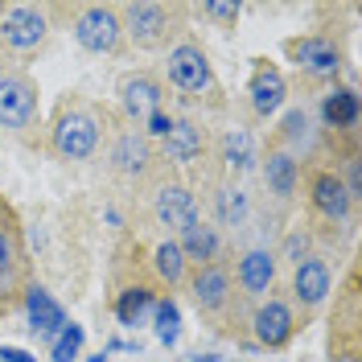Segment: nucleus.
<instances>
[{
	"mask_svg": "<svg viewBox=\"0 0 362 362\" xmlns=\"http://www.w3.org/2000/svg\"><path fill=\"white\" fill-rule=\"evenodd\" d=\"M157 218L165 226H177L185 230L189 223H198V206H194V194L185 185H165L157 194Z\"/></svg>",
	"mask_w": 362,
	"mask_h": 362,
	"instance_id": "obj_7",
	"label": "nucleus"
},
{
	"mask_svg": "<svg viewBox=\"0 0 362 362\" xmlns=\"http://www.w3.org/2000/svg\"><path fill=\"white\" fill-rule=\"evenodd\" d=\"M296 62L305 70H313V74H338L341 66V54L334 42H325V37H305V42L293 45Z\"/></svg>",
	"mask_w": 362,
	"mask_h": 362,
	"instance_id": "obj_9",
	"label": "nucleus"
},
{
	"mask_svg": "<svg viewBox=\"0 0 362 362\" xmlns=\"http://www.w3.org/2000/svg\"><path fill=\"white\" fill-rule=\"evenodd\" d=\"M157 300L148 288H128V293L119 296V305H115V317H119V325H140V317L148 313Z\"/></svg>",
	"mask_w": 362,
	"mask_h": 362,
	"instance_id": "obj_20",
	"label": "nucleus"
},
{
	"mask_svg": "<svg viewBox=\"0 0 362 362\" xmlns=\"http://www.w3.org/2000/svg\"><path fill=\"white\" fill-rule=\"evenodd\" d=\"M95 144H99V124L90 119L87 112H66L58 119V128H54V148L70 160H83L95 153Z\"/></svg>",
	"mask_w": 362,
	"mask_h": 362,
	"instance_id": "obj_2",
	"label": "nucleus"
},
{
	"mask_svg": "<svg viewBox=\"0 0 362 362\" xmlns=\"http://www.w3.org/2000/svg\"><path fill=\"white\" fill-rule=\"evenodd\" d=\"M325 119L329 124H354L358 119V95L354 90H334L325 99Z\"/></svg>",
	"mask_w": 362,
	"mask_h": 362,
	"instance_id": "obj_21",
	"label": "nucleus"
},
{
	"mask_svg": "<svg viewBox=\"0 0 362 362\" xmlns=\"http://www.w3.org/2000/svg\"><path fill=\"white\" fill-rule=\"evenodd\" d=\"M226 160L230 165H251V140H247V132H230L226 136Z\"/></svg>",
	"mask_w": 362,
	"mask_h": 362,
	"instance_id": "obj_27",
	"label": "nucleus"
},
{
	"mask_svg": "<svg viewBox=\"0 0 362 362\" xmlns=\"http://www.w3.org/2000/svg\"><path fill=\"white\" fill-rule=\"evenodd\" d=\"M33 115V87L25 78H0V124L25 128Z\"/></svg>",
	"mask_w": 362,
	"mask_h": 362,
	"instance_id": "obj_6",
	"label": "nucleus"
},
{
	"mask_svg": "<svg viewBox=\"0 0 362 362\" xmlns=\"http://www.w3.org/2000/svg\"><path fill=\"white\" fill-rule=\"evenodd\" d=\"M255 338L264 341V346H284V341L293 338V313H288V305L268 300L255 313Z\"/></svg>",
	"mask_w": 362,
	"mask_h": 362,
	"instance_id": "obj_8",
	"label": "nucleus"
},
{
	"mask_svg": "<svg viewBox=\"0 0 362 362\" xmlns=\"http://www.w3.org/2000/svg\"><path fill=\"white\" fill-rule=\"evenodd\" d=\"M272 276H276V259L268 251H247L239 259V284L247 293H268L272 288Z\"/></svg>",
	"mask_w": 362,
	"mask_h": 362,
	"instance_id": "obj_15",
	"label": "nucleus"
},
{
	"mask_svg": "<svg viewBox=\"0 0 362 362\" xmlns=\"http://www.w3.org/2000/svg\"><path fill=\"white\" fill-rule=\"evenodd\" d=\"M202 153V136H198V128L194 124H173L169 128V136H165V157L169 160H194Z\"/></svg>",
	"mask_w": 362,
	"mask_h": 362,
	"instance_id": "obj_17",
	"label": "nucleus"
},
{
	"mask_svg": "<svg viewBox=\"0 0 362 362\" xmlns=\"http://www.w3.org/2000/svg\"><path fill=\"white\" fill-rule=\"evenodd\" d=\"M226 293H230V280H226L223 268L206 264V268L194 276V300H198L202 309H223V305H226Z\"/></svg>",
	"mask_w": 362,
	"mask_h": 362,
	"instance_id": "obj_14",
	"label": "nucleus"
},
{
	"mask_svg": "<svg viewBox=\"0 0 362 362\" xmlns=\"http://www.w3.org/2000/svg\"><path fill=\"white\" fill-rule=\"evenodd\" d=\"M153 313H157V338L165 341V346H173L181 334V313H177V305L173 300H157L153 305Z\"/></svg>",
	"mask_w": 362,
	"mask_h": 362,
	"instance_id": "obj_23",
	"label": "nucleus"
},
{
	"mask_svg": "<svg viewBox=\"0 0 362 362\" xmlns=\"http://www.w3.org/2000/svg\"><path fill=\"white\" fill-rule=\"evenodd\" d=\"M124 21H128V33H132L136 45H157L169 29V13L160 4H128Z\"/></svg>",
	"mask_w": 362,
	"mask_h": 362,
	"instance_id": "obj_5",
	"label": "nucleus"
},
{
	"mask_svg": "<svg viewBox=\"0 0 362 362\" xmlns=\"http://www.w3.org/2000/svg\"><path fill=\"white\" fill-rule=\"evenodd\" d=\"M206 13H210V17H218V21H239V4H214V0H210V4H206Z\"/></svg>",
	"mask_w": 362,
	"mask_h": 362,
	"instance_id": "obj_28",
	"label": "nucleus"
},
{
	"mask_svg": "<svg viewBox=\"0 0 362 362\" xmlns=\"http://www.w3.org/2000/svg\"><path fill=\"white\" fill-rule=\"evenodd\" d=\"M8 264H13V247H8V239L0 235V276L8 272Z\"/></svg>",
	"mask_w": 362,
	"mask_h": 362,
	"instance_id": "obj_31",
	"label": "nucleus"
},
{
	"mask_svg": "<svg viewBox=\"0 0 362 362\" xmlns=\"http://www.w3.org/2000/svg\"><path fill=\"white\" fill-rule=\"evenodd\" d=\"M350 202H354V198L346 194L341 177H334V173H317L313 177V206L321 210V214H329V218H346Z\"/></svg>",
	"mask_w": 362,
	"mask_h": 362,
	"instance_id": "obj_12",
	"label": "nucleus"
},
{
	"mask_svg": "<svg viewBox=\"0 0 362 362\" xmlns=\"http://www.w3.org/2000/svg\"><path fill=\"white\" fill-rule=\"evenodd\" d=\"M157 272L165 280H181V272H185V255H181L177 243H160L157 247Z\"/></svg>",
	"mask_w": 362,
	"mask_h": 362,
	"instance_id": "obj_25",
	"label": "nucleus"
},
{
	"mask_svg": "<svg viewBox=\"0 0 362 362\" xmlns=\"http://www.w3.org/2000/svg\"><path fill=\"white\" fill-rule=\"evenodd\" d=\"M169 78H173L181 90H206L210 83H214L206 54L198 49V45H189V42H181V45L169 49Z\"/></svg>",
	"mask_w": 362,
	"mask_h": 362,
	"instance_id": "obj_3",
	"label": "nucleus"
},
{
	"mask_svg": "<svg viewBox=\"0 0 362 362\" xmlns=\"http://www.w3.org/2000/svg\"><path fill=\"white\" fill-rule=\"evenodd\" d=\"M0 362H33V354L29 350H17V346H4L0 350Z\"/></svg>",
	"mask_w": 362,
	"mask_h": 362,
	"instance_id": "obj_30",
	"label": "nucleus"
},
{
	"mask_svg": "<svg viewBox=\"0 0 362 362\" xmlns=\"http://www.w3.org/2000/svg\"><path fill=\"white\" fill-rule=\"evenodd\" d=\"M119 95H124V107L132 115H153L160 103V87L153 78H124Z\"/></svg>",
	"mask_w": 362,
	"mask_h": 362,
	"instance_id": "obj_16",
	"label": "nucleus"
},
{
	"mask_svg": "<svg viewBox=\"0 0 362 362\" xmlns=\"http://www.w3.org/2000/svg\"><path fill=\"white\" fill-rule=\"evenodd\" d=\"M264 173H268V185L276 194H293L296 189V160L288 153H272L268 165H264Z\"/></svg>",
	"mask_w": 362,
	"mask_h": 362,
	"instance_id": "obj_19",
	"label": "nucleus"
},
{
	"mask_svg": "<svg viewBox=\"0 0 362 362\" xmlns=\"http://www.w3.org/2000/svg\"><path fill=\"white\" fill-rule=\"evenodd\" d=\"M218 214H223V223H239V218L247 214L243 194H239V189H223V194H218Z\"/></svg>",
	"mask_w": 362,
	"mask_h": 362,
	"instance_id": "obj_26",
	"label": "nucleus"
},
{
	"mask_svg": "<svg viewBox=\"0 0 362 362\" xmlns=\"http://www.w3.org/2000/svg\"><path fill=\"white\" fill-rule=\"evenodd\" d=\"M90 362H107V358H103V354H99V358H90Z\"/></svg>",
	"mask_w": 362,
	"mask_h": 362,
	"instance_id": "obj_34",
	"label": "nucleus"
},
{
	"mask_svg": "<svg viewBox=\"0 0 362 362\" xmlns=\"http://www.w3.org/2000/svg\"><path fill=\"white\" fill-rule=\"evenodd\" d=\"M169 128H173V119H169L165 112L148 115V132H153V136H160V140H165V136H169Z\"/></svg>",
	"mask_w": 362,
	"mask_h": 362,
	"instance_id": "obj_29",
	"label": "nucleus"
},
{
	"mask_svg": "<svg viewBox=\"0 0 362 362\" xmlns=\"http://www.w3.org/2000/svg\"><path fill=\"white\" fill-rule=\"evenodd\" d=\"M144 160H148V148H144V140H136V136H124V140L115 144V165H119L124 173H140V169H144Z\"/></svg>",
	"mask_w": 362,
	"mask_h": 362,
	"instance_id": "obj_22",
	"label": "nucleus"
},
{
	"mask_svg": "<svg viewBox=\"0 0 362 362\" xmlns=\"http://www.w3.org/2000/svg\"><path fill=\"white\" fill-rule=\"evenodd\" d=\"M293 288H296L300 300L321 305V300L329 296V268H325L321 259H300V264H296V276H293Z\"/></svg>",
	"mask_w": 362,
	"mask_h": 362,
	"instance_id": "obj_11",
	"label": "nucleus"
},
{
	"mask_svg": "<svg viewBox=\"0 0 362 362\" xmlns=\"http://www.w3.org/2000/svg\"><path fill=\"white\" fill-rule=\"evenodd\" d=\"M119 17H115L112 8H103V4H90V8H83L78 13V21H74V37H78V45L83 49H90V54H107V49H115V42H119Z\"/></svg>",
	"mask_w": 362,
	"mask_h": 362,
	"instance_id": "obj_1",
	"label": "nucleus"
},
{
	"mask_svg": "<svg viewBox=\"0 0 362 362\" xmlns=\"http://www.w3.org/2000/svg\"><path fill=\"white\" fill-rule=\"evenodd\" d=\"M194 362H214V358H210V354H206V358H194Z\"/></svg>",
	"mask_w": 362,
	"mask_h": 362,
	"instance_id": "obj_33",
	"label": "nucleus"
},
{
	"mask_svg": "<svg viewBox=\"0 0 362 362\" xmlns=\"http://www.w3.org/2000/svg\"><path fill=\"white\" fill-rule=\"evenodd\" d=\"M334 362H354V358H350V354H338V358H334Z\"/></svg>",
	"mask_w": 362,
	"mask_h": 362,
	"instance_id": "obj_32",
	"label": "nucleus"
},
{
	"mask_svg": "<svg viewBox=\"0 0 362 362\" xmlns=\"http://www.w3.org/2000/svg\"><path fill=\"white\" fill-rule=\"evenodd\" d=\"M25 305H29V321H33L37 334H62V329H66V313H62L58 300H49V293L33 288Z\"/></svg>",
	"mask_w": 362,
	"mask_h": 362,
	"instance_id": "obj_13",
	"label": "nucleus"
},
{
	"mask_svg": "<svg viewBox=\"0 0 362 362\" xmlns=\"http://www.w3.org/2000/svg\"><path fill=\"white\" fill-rule=\"evenodd\" d=\"M181 255H189V259H214V251H218V239H214V230L202 223H189L181 230Z\"/></svg>",
	"mask_w": 362,
	"mask_h": 362,
	"instance_id": "obj_18",
	"label": "nucleus"
},
{
	"mask_svg": "<svg viewBox=\"0 0 362 362\" xmlns=\"http://www.w3.org/2000/svg\"><path fill=\"white\" fill-rule=\"evenodd\" d=\"M78 350H83V325H66V329L54 338L49 358L54 362H70V358H78Z\"/></svg>",
	"mask_w": 362,
	"mask_h": 362,
	"instance_id": "obj_24",
	"label": "nucleus"
},
{
	"mask_svg": "<svg viewBox=\"0 0 362 362\" xmlns=\"http://www.w3.org/2000/svg\"><path fill=\"white\" fill-rule=\"evenodd\" d=\"M0 37L13 45V49H33V45H42V37H45V17L37 8H13V13H4V21H0Z\"/></svg>",
	"mask_w": 362,
	"mask_h": 362,
	"instance_id": "obj_4",
	"label": "nucleus"
},
{
	"mask_svg": "<svg viewBox=\"0 0 362 362\" xmlns=\"http://www.w3.org/2000/svg\"><path fill=\"white\" fill-rule=\"evenodd\" d=\"M284 74L276 66H264V70H255V78H251V107L259 115H272L280 103H284Z\"/></svg>",
	"mask_w": 362,
	"mask_h": 362,
	"instance_id": "obj_10",
	"label": "nucleus"
}]
</instances>
